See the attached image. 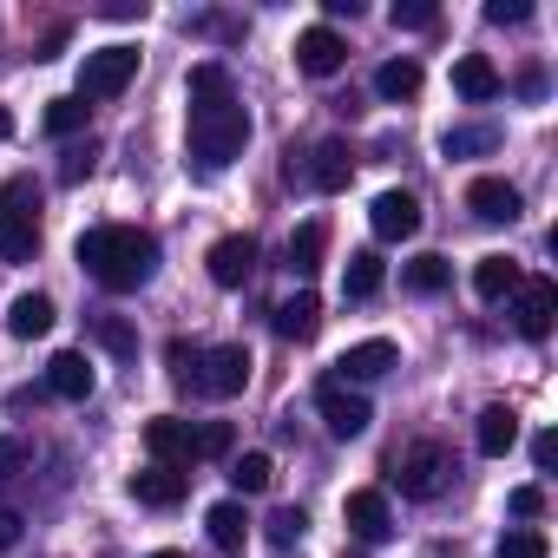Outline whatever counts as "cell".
<instances>
[{
    "mask_svg": "<svg viewBox=\"0 0 558 558\" xmlns=\"http://www.w3.org/2000/svg\"><path fill=\"white\" fill-rule=\"evenodd\" d=\"M243 145H250V112L230 93V73L217 60H197L191 66V158L223 171L230 158H243Z\"/></svg>",
    "mask_w": 558,
    "mask_h": 558,
    "instance_id": "obj_1",
    "label": "cell"
},
{
    "mask_svg": "<svg viewBox=\"0 0 558 558\" xmlns=\"http://www.w3.org/2000/svg\"><path fill=\"white\" fill-rule=\"evenodd\" d=\"M80 269L93 276L99 290L125 296V290H145L151 283V269H158V236L138 230V223H93L80 243H73Z\"/></svg>",
    "mask_w": 558,
    "mask_h": 558,
    "instance_id": "obj_2",
    "label": "cell"
},
{
    "mask_svg": "<svg viewBox=\"0 0 558 558\" xmlns=\"http://www.w3.org/2000/svg\"><path fill=\"white\" fill-rule=\"evenodd\" d=\"M184 388L191 395H210V401H230L250 388V349L243 342H223V349H197L191 368H184Z\"/></svg>",
    "mask_w": 558,
    "mask_h": 558,
    "instance_id": "obj_3",
    "label": "cell"
},
{
    "mask_svg": "<svg viewBox=\"0 0 558 558\" xmlns=\"http://www.w3.org/2000/svg\"><path fill=\"white\" fill-rule=\"evenodd\" d=\"M395 480H401L408 499H434V493L453 480V453H447L440 440H414V447L395 460Z\"/></svg>",
    "mask_w": 558,
    "mask_h": 558,
    "instance_id": "obj_4",
    "label": "cell"
},
{
    "mask_svg": "<svg viewBox=\"0 0 558 558\" xmlns=\"http://www.w3.org/2000/svg\"><path fill=\"white\" fill-rule=\"evenodd\" d=\"M138 80V47H99L80 66V99H119Z\"/></svg>",
    "mask_w": 558,
    "mask_h": 558,
    "instance_id": "obj_5",
    "label": "cell"
},
{
    "mask_svg": "<svg viewBox=\"0 0 558 558\" xmlns=\"http://www.w3.org/2000/svg\"><path fill=\"white\" fill-rule=\"evenodd\" d=\"M316 414H323V427L336 434V440H362L368 434V421H375V408H368V395H355V388H342L336 375L316 388Z\"/></svg>",
    "mask_w": 558,
    "mask_h": 558,
    "instance_id": "obj_6",
    "label": "cell"
},
{
    "mask_svg": "<svg viewBox=\"0 0 558 558\" xmlns=\"http://www.w3.org/2000/svg\"><path fill=\"white\" fill-rule=\"evenodd\" d=\"M551 316H558V283L551 276H519V290H512V323L525 342H545L551 336Z\"/></svg>",
    "mask_w": 558,
    "mask_h": 558,
    "instance_id": "obj_7",
    "label": "cell"
},
{
    "mask_svg": "<svg viewBox=\"0 0 558 558\" xmlns=\"http://www.w3.org/2000/svg\"><path fill=\"white\" fill-rule=\"evenodd\" d=\"M204 269H210V283H217V290H243L250 276H256V236H250V230L217 236L210 256H204Z\"/></svg>",
    "mask_w": 558,
    "mask_h": 558,
    "instance_id": "obj_8",
    "label": "cell"
},
{
    "mask_svg": "<svg viewBox=\"0 0 558 558\" xmlns=\"http://www.w3.org/2000/svg\"><path fill=\"white\" fill-rule=\"evenodd\" d=\"M296 66H303L310 80H336V73L349 66V40H342L336 27H303V34H296Z\"/></svg>",
    "mask_w": 558,
    "mask_h": 558,
    "instance_id": "obj_9",
    "label": "cell"
},
{
    "mask_svg": "<svg viewBox=\"0 0 558 558\" xmlns=\"http://www.w3.org/2000/svg\"><path fill=\"white\" fill-rule=\"evenodd\" d=\"M342 519H349V532H355L362 545H388V538H395V512H388V493H375V486L349 493Z\"/></svg>",
    "mask_w": 558,
    "mask_h": 558,
    "instance_id": "obj_10",
    "label": "cell"
},
{
    "mask_svg": "<svg viewBox=\"0 0 558 558\" xmlns=\"http://www.w3.org/2000/svg\"><path fill=\"white\" fill-rule=\"evenodd\" d=\"M368 223H375L381 243H408V236L421 230V197H414V191H381L375 210H368Z\"/></svg>",
    "mask_w": 558,
    "mask_h": 558,
    "instance_id": "obj_11",
    "label": "cell"
},
{
    "mask_svg": "<svg viewBox=\"0 0 558 558\" xmlns=\"http://www.w3.org/2000/svg\"><path fill=\"white\" fill-rule=\"evenodd\" d=\"M395 368V342L388 336H368V342H355V349H342V362H336V381L349 388V381H381Z\"/></svg>",
    "mask_w": 558,
    "mask_h": 558,
    "instance_id": "obj_12",
    "label": "cell"
},
{
    "mask_svg": "<svg viewBox=\"0 0 558 558\" xmlns=\"http://www.w3.org/2000/svg\"><path fill=\"white\" fill-rule=\"evenodd\" d=\"M466 210H473L480 223H512V217H519V184H506V178H473V184H466Z\"/></svg>",
    "mask_w": 558,
    "mask_h": 558,
    "instance_id": "obj_13",
    "label": "cell"
},
{
    "mask_svg": "<svg viewBox=\"0 0 558 558\" xmlns=\"http://www.w3.org/2000/svg\"><path fill=\"white\" fill-rule=\"evenodd\" d=\"M453 93L473 99V106H486V99L506 93V80H499V66H493L486 53H460V60H453Z\"/></svg>",
    "mask_w": 558,
    "mask_h": 558,
    "instance_id": "obj_14",
    "label": "cell"
},
{
    "mask_svg": "<svg viewBox=\"0 0 558 558\" xmlns=\"http://www.w3.org/2000/svg\"><path fill=\"white\" fill-rule=\"evenodd\" d=\"M316 191H349V178H355V151L342 145V138H323L316 151H310V171H303Z\"/></svg>",
    "mask_w": 558,
    "mask_h": 558,
    "instance_id": "obj_15",
    "label": "cell"
},
{
    "mask_svg": "<svg viewBox=\"0 0 558 558\" xmlns=\"http://www.w3.org/2000/svg\"><path fill=\"white\" fill-rule=\"evenodd\" d=\"M145 453H151L158 466H184V460H191V421H178V414L145 421Z\"/></svg>",
    "mask_w": 558,
    "mask_h": 558,
    "instance_id": "obj_16",
    "label": "cell"
},
{
    "mask_svg": "<svg viewBox=\"0 0 558 558\" xmlns=\"http://www.w3.org/2000/svg\"><path fill=\"white\" fill-rule=\"evenodd\" d=\"M184 486H191V480H184V466H158V460H151V466H138V473H132V499H138V506H158V512H165V506H178V499H184Z\"/></svg>",
    "mask_w": 558,
    "mask_h": 558,
    "instance_id": "obj_17",
    "label": "cell"
},
{
    "mask_svg": "<svg viewBox=\"0 0 558 558\" xmlns=\"http://www.w3.org/2000/svg\"><path fill=\"white\" fill-rule=\"evenodd\" d=\"M316 329H323V296L316 290H296L283 310H276V336L283 342H316Z\"/></svg>",
    "mask_w": 558,
    "mask_h": 558,
    "instance_id": "obj_18",
    "label": "cell"
},
{
    "mask_svg": "<svg viewBox=\"0 0 558 558\" xmlns=\"http://www.w3.org/2000/svg\"><path fill=\"white\" fill-rule=\"evenodd\" d=\"M473 440H480V453H486V460H506V453H512V440H519V414H512L506 401L480 408V427H473Z\"/></svg>",
    "mask_w": 558,
    "mask_h": 558,
    "instance_id": "obj_19",
    "label": "cell"
},
{
    "mask_svg": "<svg viewBox=\"0 0 558 558\" xmlns=\"http://www.w3.org/2000/svg\"><path fill=\"white\" fill-rule=\"evenodd\" d=\"M47 329H53V296L27 290V296H14V303H8V336H21V342H40Z\"/></svg>",
    "mask_w": 558,
    "mask_h": 558,
    "instance_id": "obj_20",
    "label": "cell"
},
{
    "mask_svg": "<svg viewBox=\"0 0 558 558\" xmlns=\"http://www.w3.org/2000/svg\"><path fill=\"white\" fill-rule=\"evenodd\" d=\"M47 388H53L60 401H86V395H93V362H86L80 349L53 355V362H47Z\"/></svg>",
    "mask_w": 558,
    "mask_h": 558,
    "instance_id": "obj_21",
    "label": "cell"
},
{
    "mask_svg": "<svg viewBox=\"0 0 558 558\" xmlns=\"http://www.w3.org/2000/svg\"><path fill=\"white\" fill-rule=\"evenodd\" d=\"M323 256H329V223L310 217V223L290 236V276H303V283H310V276L323 269Z\"/></svg>",
    "mask_w": 558,
    "mask_h": 558,
    "instance_id": "obj_22",
    "label": "cell"
},
{
    "mask_svg": "<svg viewBox=\"0 0 558 558\" xmlns=\"http://www.w3.org/2000/svg\"><path fill=\"white\" fill-rule=\"evenodd\" d=\"M519 290V263L512 256H480L473 263V296L480 303H499V296H512Z\"/></svg>",
    "mask_w": 558,
    "mask_h": 558,
    "instance_id": "obj_23",
    "label": "cell"
},
{
    "mask_svg": "<svg viewBox=\"0 0 558 558\" xmlns=\"http://www.w3.org/2000/svg\"><path fill=\"white\" fill-rule=\"evenodd\" d=\"M401 283H408L414 296H440V290L453 283V263L427 250V256H414V263H401Z\"/></svg>",
    "mask_w": 558,
    "mask_h": 558,
    "instance_id": "obj_24",
    "label": "cell"
},
{
    "mask_svg": "<svg viewBox=\"0 0 558 558\" xmlns=\"http://www.w3.org/2000/svg\"><path fill=\"white\" fill-rule=\"evenodd\" d=\"M204 525H210V545H217V551H243L250 519H243V506H236V499H217V506L204 512Z\"/></svg>",
    "mask_w": 558,
    "mask_h": 558,
    "instance_id": "obj_25",
    "label": "cell"
},
{
    "mask_svg": "<svg viewBox=\"0 0 558 558\" xmlns=\"http://www.w3.org/2000/svg\"><path fill=\"white\" fill-rule=\"evenodd\" d=\"M381 283H388V263H381L375 250H355L349 269H342V290H349V296H375Z\"/></svg>",
    "mask_w": 558,
    "mask_h": 558,
    "instance_id": "obj_26",
    "label": "cell"
},
{
    "mask_svg": "<svg viewBox=\"0 0 558 558\" xmlns=\"http://www.w3.org/2000/svg\"><path fill=\"white\" fill-rule=\"evenodd\" d=\"M375 93H381L388 106L414 99V93H421V60H388V66L375 73Z\"/></svg>",
    "mask_w": 558,
    "mask_h": 558,
    "instance_id": "obj_27",
    "label": "cell"
},
{
    "mask_svg": "<svg viewBox=\"0 0 558 558\" xmlns=\"http://www.w3.org/2000/svg\"><path fill=\"white\" fill-rule=\"evenodd\" d=\"M40 250V223H27V217H8V210H0V256H8V263H27Z\"/></svg>",
    "mask_w": 558,
    "mask_h": 558,
    "instance_id": "obj_28",
    "label": "cell"
},
{
    "mask_svg": "<svg viewBox=\"0 0 558 558\" xmlns=\"http://www.w3.org/2000/svg\"><path fill=\"white\" fill-rule=\"evenodd\" d=\"M269 480H276V460L269 453H236L230 460V486L236 493H269Z\"/></svg>",
    "mask_w": 558,
    "mask_h": 558,
    "instance_id": "obj_29",
    "label": "cell"
},
{
    "mask_svg": "<svg viewBox=\"0 0 558 558\" xmlns=\"http://www.w3.org/2000/svg\"><path fill=\"white\" fill-rule=\"evenodd\" d=\"M0 210H8V217H27V223H40V184L21 171V178H8V184H0Z\"/></svg>",
    "mask_w": 558,
    "mask_h": 558,
    "instance_id": "obj_30",
    "label": "cell"
},
{
    "mask_svg": "<svg viewBox=\"0 0 558 558\" xmlns=\"http://www.w3.org/2000/svg\"><path fill=\"white\" fill-rule=\"evenodd\" d=\"M230 447H236L230 421H204V427H191V460H223Z\"/></svg>",
    "mask_w": 558,
    "mask_h": 558,
    "instance_id": "obj_31",
    "label": "cell"
},
{
    "mask_svg": "<svg viewBox=\"0 0 558 558\" xmlns=\"http://www.w3.org/2000/svg\"><path fill=\"white\" fill-rule=\"evenodd\" d=\"M303 525H310V519H303V506H276V512L263 519V532H269V545H276V551H290V545L303 538Z\"/></svg>",
    "mask_w": 558,
    "mask_h": 558,
    "instance_id": "obj_32",
    "label": "cell"
},
{
    "mask_svg": "<svg viewBox=\"0 0 558 558\" xmlns=\"http://www.w3.org/2000/svg\"><path fill=\"white\" fill-rule=\"evenodd\" d=\"M80 125H86V99H80V93H66V99L47 106V132H53V138H73Z\"/></svg>",
    "mask_w": 558,
    "mask_h": 558,
    "instance_id": "obj_33",
    "label": "cell"
},
{
    "mask_svg": "<svg viewBox=\"0 0 558 558\" xmlns=\"http://www.w3.org/2000/svg\"><path fill=\"white\" fill-rule=\"evenodd\" d=\"M388 21H395V27H408V34H427V27L440 21V8H434V0H395Z\"/></svg>",
    "mask_w": 558,
    "mask_h": 558,
    "instance_id": "obj_34",
    "label": "cell"
},
{
    "mask_svg": "<svg viewBox=\"0 0 558 558\" xmlns=\"http://www.w3.org/2000/svg\"><path fill=\"white\" fill-rule=\"evenodd\" d=\"M493 145H499V132H493V125H466V132H447V138H440V151H447V158H466V151H493Z\"/></svg>",
    "mask_w": 558,
    "mask_h": 558,
    "instance_id": "obj_35",
    "label": "cell"
},
{
    "mask_svg": "<svg viewBox=\"0 0 558 558\" xmlns=\"http://www.w3.org/2000/svg\"><path fill=\"white\" fill-rule=\"evenodd\" d=\"M93 336H99V349H112V355H138V336H132V323H125V316H99V323H93Z\"/></svg>",
    "mask_w": 558,
    "mask_h": 558,
    "instance_id": "obj_36",
    "label": "cell"
},
{
    "mask_svg": "<svg viewBox=\"0 0 558 558\" xmlns=\"http://www.w3.org/2000/svg\"><path fill=\"white\" fill-rule=\"evenodd\" d=\"M499 558H551V545H545V532L519 525V532H506V538H499Z\"/></svg>",
    "mask_w": 558,
    "mask_h": 558,
    "instance_id": "obj_37",
    "label": "cell"
},
{
    "mask_svg": "<svg viewBox=\"0 0 558 558\" xmlns=\"http://www.w3.org/2000/svg\"><path fill=\"white\" fill-rule=\"evenodd\" d=\"M27 460H34V453H27V440H21V434H0V486L21 480V473H27Z\"/></svg>",
    "mask_w": 558,
    "mask_h": 558,
    "instance_id": "obj_38",
    "label": "cell"
},
{
    "mask_svg": "<svg viewBox=\"0 0 558 558\" xmlns=\"http://www.w3.org/2000/svg\"><path fill=\"white\" fill-rule=\"evenodd\" d=\"M486 21L493 27H519V21H532V0H486Z\"/></svg>",
    "mask_w": 558,
    "mask_h": 558,
    "instance_id": "obj_39",
    "label": "cell"
},
{
    "mask_svg": "<svg viewBox=\"0 0 558 558\" xmlns=\"http://www.w3.org/2000/svg\"><path fill=\"white\" fill-rule=\"evenodd\" d=\"M93 165H99V151H93V145H80V151H66L60 178H66V184H80V178H93Z\"/></svg>",
    "mask_w": 558,
    "mask_h": 558,
    "instance_id": "obj_40",
    "label": "cell"
},
{
    "mask_svg": "<svg viewBox=\"0 0 558 558\" xmlns=\"http://www.w3.org/2000/svg\"><path fill=\"white\" fill-rule=\"evenodd\" d=\"M532 466H538V473L558 466V434H538V440H532Z\"/></svg>",
    "mask_w": 558,
    "mask_h": 558,
    "instance_id": "obj_41",
    "label": "cell"
},
{
    "mask_svg": "<svg viewBox=\"0 0 558 558\" xmlns=\"http://www.w3.org/2000/svg\"><path fill=\"white\" fill-rule=\"evenodd\" d=\"M512 512H519V519H538V512H545V493H538V486H519V493H512Z\"/></svg>",
    "mask_w": 558,
    "mask_h": 558,
    "instance_id": "obj_42",
    "label": "cell"
},
{
    "mask_svg": "<svg viewBox=\"0 0 558 558\" xmlns=\"http://www.w3.org/2000/svg\"><path fill=\"white\" fill-rule=\"evenodd\" d=\"M14 545H21V512L0 506V551H14Z\"/></svg>",
    "mask_w": 558,
    "mask_h": 558,
    "instance_id": "obj_43",
    "label": "cell"
},
{
    "mask_svg": "<svg viewBox=\"0 0 558 558\" xmlns=\"http://www.w3.org/2000/svg\"><path fill=\"white\" fill-rule=\"evenodd\" d=\"M99 14H106V21H138L145 8H138V0H106V8H99Z\"/></svg>",
    "mask_w": 558,
    "mask_h": 558,
    "instance_id": "obj_44",
    "label": "cell"
},
{
    "mask_svg": "<svg viewBox=\"0 0 558 558\" xmlns=\"http://www.w3.org/2000/svg\"><path fill=\"white\" fill-rule=\"evenodd\" d=\"M0 138H14V112L8 106H0Z\"/></svg>",
    "mask_w": 558,
    "mask_h": 558,
    "instance_id": "obj_45",
    "label": "cell"
},
{
    "mask_svg": "<svg viewBox=\"0 0 558 558\" xmlns=\"http://www.w3.org/2000/svg\"><path fill=\"white\" fill-rule=\"evenodd\" d=\"M151 558H184V551H151Z\"/></svg>",
    "mask_w": 558,
    "mask_h": 558,
    "instance_id": "obj_46",
    "label": "cell"
}]
</instances>
